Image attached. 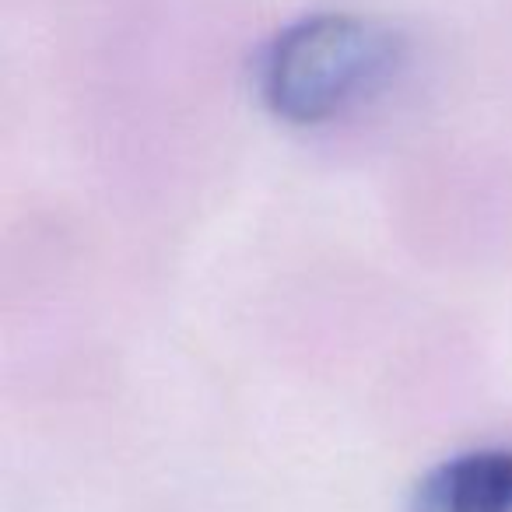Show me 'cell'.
Listing matches in <instances>:
<instances>
[{"label":"cell","mask_w":512,"mask_h":512,"mask_svg":"<svg viewBox=\"0 0 512 512\" xmlns=\"http://www.w3.org/2000/svg\"><path fill=\"white\" fill-rule=\"evenodd\" d=\"M404 46L390 25L348 11L281 29L260 60V99L288 123H327L386 85Z\"/></svg>","instance_id":"obj_1"},{"label":"cell","mask_w":512,"mask_h":512,"mask_svg":"<svg viewBox=\"0 0 512 512\" xmlns=\"http://www.w3.org/2000/svg\"><path fill=\"white\" fill-rule=\"evenodd\" d=\"M407 512H512V449H467L432 467Z\"/></svg>","instance_id":"obj_2"}]
</instances>
